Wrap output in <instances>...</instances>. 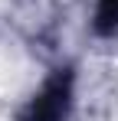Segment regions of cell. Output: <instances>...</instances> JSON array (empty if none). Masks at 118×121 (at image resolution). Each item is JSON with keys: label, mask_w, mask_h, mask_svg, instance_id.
Here are the masks:
<instances>
[{"label": "cell", "mask_w": 118, "mask_h": 121, "mask_svg": "<svg viewBox=\"0 0 118 121\" xmlns=\"http://www.w3.org/2000/svg\"><path fill=\"white\" fill-rule=\"evenodd\" d=\"M72 101H76V69L59 65L46 75L39 92H33V98L20 108L17 121H69Z\"/></svg>", "instance_id": "cell-1"}, {"label": "cell", "mask_w": 118, "mask_h": 121, "mask_svg": "<svg viewBox=\"0 0 118 121\" xmlns=\"http://www.w3.org/2000/svg\"><path fill=\"white\" fill-rule=\"evenodd\" d=\"M92 26H95L98 36H115L118 33V0H98Z\"/></svg>", "instance_id": "cell-2"}]
</instances>
